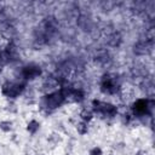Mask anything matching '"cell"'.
<instances>
[{
    "label": "cell",
    "instance_id": "ba28073f",
    "mask_svg": "<svg viewBox=\"0 0 155 155\" xmlns=\"http://www.w3.org/2000/svg\"><path fill=\"white\" fill-rule=\"evenodd\" d=\"M80 117H81L82 121L88 122V121L92 120V117H93V113H92L91 110H88V109H82V110L80 111Z\"/></svg>",
    "mask_w": 155,
    "mask_h": 155
},
{
    "label": "cell",
    "instance_id": "6da1fadb",
    "mask_svg": "<svg viewBox=\"0 0 155 155\" xmlns=\"http://www.w3.org/2000/svg\"><path fill=\"white\" fill-rule=\"evenodd\" d=\"M64 101H65L64 94L62 93V91H58V92H53V93L44 96V98L41 99V103L47 109H54L59 107Z\"/></svg>",
    "mask_w": 155,
    "mask_h": 155
},
{
    "label": "cell",
    "instance_id": "7a4b0ae2",
    "mask_svg": "<svg viewBox=\"0 0 155 155\" xmlns=\"http://www.w3.org/2000/svg\"><path fill=\"white\" fill-rule=\"evenodd\" d=\"M22 91H23V85L18 84V82L7 81L1 86L2 94H5L6 97H10V98H16L18 94L22 93Z\"/></svg>",
    "mask_w": 155,
    "mask_h": 155
},
{
    "label": "cell",
    "instance_id": "7c38bea8",
    "mask_svg": "<svg viewBox=\"0 0 155 155\" xmlns=\"http://www.w3.org/2000/svg\"><path fill=\"white\" fill-rule=\"evenodd\" d=\"M110 155H113V154H110Z\"/></svg>",
    "mask_w": 155,
    "mask_h": 155
},
{
    "label": "cell",
    "instance_id": "8992f818",
    "mask_svg": "<svg viewBox=\"0 0 155 155\" xmlns=\"http://www.w3.org/2000/svg\"><path fill=\"white\" fill-rule=\"evenodd\" d=\"M102 90L104 92H108V93H115L117 87H116L113 79H110L109 76H104L102 80Z\"/></svg>",
    "mask_w": 155,
    "mask_h": 155
},
{
    "label": "cell",
    "instance_id": "277c9868",
    "mask_svg": "<svg viewBox=\"0 0 155 155\" xmlns=\"http://www.w3.org/2000/svg\"><path fill=\"white\" fill-rule=\"evenodd\" d=\"M93 107H94L96 111H98V113H101L103 115H108V116H113L117 111L116 107H114L113 104L99 102V101H93Z\"/></svg>",
    "mask_w": 155,
    "mask_h": 155
},
{
    "label": "cell",
    "instance_id": "3957f363",
    "mask_svg": "<svg viewBox=\"0 0 155 155\" xmlns=\"http://www.w3.org/2000/svg\"><path fill=\"white\" fill-rule=\"evenodd\" d=\"M151 108H153V105L150 104V101L149 99H144V98L137 99L132 104V111L137 116H143V115L148 114L149 109H151Z\"/></svg>",
    "mask_w": 155,
    "mask_h": 155
},
{
    "label": "cell",
    "instance_id": "52a82bcc",
    "mask_svg": "<svg viewBox=\"0 0 155 155\" xmlns=\"http://www.w3.org/2000/svg\"><path fill=\"white\" fill-rule=\"evenodd\" d=\"M39 128H40V122H38L36 120H30L27 125V131L31 134L36 133L39 131Z\"/></svg>",
    "mask_w": 155,
    "mask_h": 155
},
{
    "label": "cell",
    "instance_id": "30bf717a",
    "mask_svg": "<svg viewBox=\"0 0 155 155\" xmlns=\"http://www.w3.org/2000/svg\"><path fill=\"white\" fill-rule=\"evenodd\" d=\"M0 130L2 132H6V133L10 132L12 130V122L10 120H2V121H0Z\"/></svg>",
    "mask_w": 155,
    "mask_h": 155
},
{
    "label": "cell",
    "instance_id": "8fae6325",
    "mask_svg": "<svg viewBox=\"0 0 155 155\" xmlns=\"http://www.w3.org/2000/svg\"><path fill=\"white\" fill-rule=\"evenodd\" d=\"M88 155H103V151H102V149L99 147H94V148H92L90 150Z\"/></svg>",
    "mask_w": 155,
    "mask_h": 155
},
{
    "label": "cell",
    "instance_id": "5b68a950",
    "mask_svg": "<svg viewBox=\"0 0 155 155\" xmlns=\"http://www.w3.org/2000/svg\"><path fill=\"white\" fill-rule=\"evenodd\" d=\"M22 74H23V78L25 79H34L41 74V69L36 65H27L23 68Z\"/></svg>",
    "mask_w": 155,
    "mask_h": 155
},
{
    "label": "cell",
    "instance_id": "9c48e42d",
    "mask_svg": "<svg viewBox=\"0 0 155 155\" xmlns=\"http://www.w3.org/2000/svg\"><path fill=\"white\" fill-rule=\"evenodd\" d=\"M76 131L79 134H86L88 132V125L85 121H80L76 124Z\"/></svg>",
    "mask_w": 155,
    "mask_h": 155
}]
</instances>
